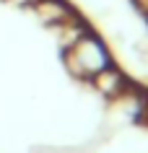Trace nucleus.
Here are the masks:
<instances>
[{
    "label": "nucleus",
    "instance_id": "nucleus-1",
    "mask_svg": "<svg viewBox=\"0 0 148 153\" xmlns=\"http://www.w3.org/2000/svg\"><path fill=\"white\" fill-rule=\"evenodd\" d=\"M62 60H65V70L78 81H91L96 73L112 65V55H109L107 44L91 31H86L81 39H75L70 47H65Z\"/></svg>",
    "mask_w": 148,
    "mask_h": 153
},
{
    "label": "nucleus",
    "instance_id": "nucleus-2",
    "mask_svg": "<svg viewBox=\"0 0 148 153\" xmlns=\"http://www.w3.org/2000/svg\"><path fill=\"white\" fill-rule=\"evenodd\" d=\"M91 83H94V88H96L101 96H107V99H122L125 94L130 91L127 75H125L120 68H115V65H109V68H104L101 73H96V75L91 78Z\"/></svg>",
    "mask_w": 148,
    "mask_h": 153
},
{
    "label": "nucleus",
    "instance_id": "nucleus-3",
    "mask_svg": "<svg viewBox=\"0 0 148 153\" xmlns=\"http://www.w3.org/2000/svg\"><path fill=\"white\" fill-rule=\"evenodd\" d=\"M34 10H36L39 18L44 24H49V26H62V24H68V21L75 16L65 0H39V3L34 5Z\"/></svg>",
    "mask_w": 148,
    "mask_h": 153
},
{
    "label": "nucleus",
    "instance_id": "nucleus-4",
    "mask_svg": "<svg viewBox=\"0 0 148 153\" xmlns=\"http://www.w3.org/2000/svg\"><path fill=\"white\" fill-rule=\"evenodd\" d=\"M135 5H138L143 13H148V0H135Z\"/></svg>",
    "mask_w": 148,
    "mask_h": 153
},
{
    "label": "nucleus",
    "instance_id": "nucleus-5",
    "mask_svg": "<svg viewBox=\"0 0 148 153\" xmlns=\"http://www.w3.org/2000/svg\"><path fill=\"white\" fill-rule=\"evenodd\" d=\"M13 3H18V5H36L39 0H13Z\"/></svg>",
    "mask_w": 148,
    "mask_h": 153
}]
</instances>
